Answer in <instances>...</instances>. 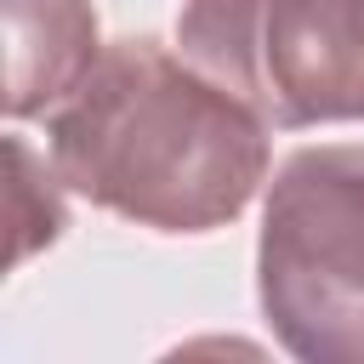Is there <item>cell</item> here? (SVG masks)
<instances>
[{
	"instance_id": "3",
	"label": "cell",
	"mask_w": 364,
	"mask_h": 364,
	"mask_svg": "<svg viewBox=\"0 0 364 364\" xmlns=\"http://www.w3.org/2000/svg\"><path fill=\"white\" fill-rule=\"evenodd\" d=\"M176 46L267 125L364 119V0H188Z\"/></svg>"
},
{
	"instance_id": "2",
	"label": "cell",
	"mask_w": 364,
	"mask_h": 364,
	"mask_svg": "<svg viewBox=\"0 0 364 364\" xmlns=\"http://www.w3.org/2000/svg\"><path fill=\"white\" fill-rule=\"evenodd\" d=\"M256 290L284 353L364 364V142L301 148L262 210Z\"/></svg>"
},
{
	"instance_id": "5",
	"label": "cell",
	"mask_w": 364,
	"mask_h": 364,
	"mask_svg": "<svg viewBox=\"0 0 364 364\" xmlns=\"http://www.w3.org/2000/svg\"><path fill=\"white\" fill-rule=\"evenodd\" d=\"M51 171H46V159H34V148L23 136L6 142V228H11L6 262L11 267L63 233V193H57L63 176H51Z\"/></svg>"
},
{
	"instance_id": "4",
	"label": "cell",
	"mask_w": 364,
	"mask_h": 364,
	"mask_svg": "<svg viewBox=\"0 0 364 364\" xmlns=\"http://www.w3.org/2000/svg\"><path fill=\"white\" fill-rule=\"evenodd\" d=\"M91 0H6V114L28 119L74 97L97 68Z\"/></svg>"
},
{
	"instance_id": "1",
	"label": "cell",
	"mask_w": 364,
	"mask_h": 364,
	"mask_svg": "<svg viewBox=\"0 0 364 364\" xmlns=\"http://www.w3.org/2000/svg\"><path fill=\"white\" fill-rule=\"evenodd\" d=\"M267 119L159 40H114L51 114V165L91 205L205 233L233 222L267 176Z\"/></svg>"
}]
</instances>
